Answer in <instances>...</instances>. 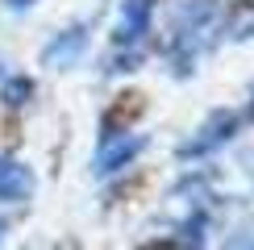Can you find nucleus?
<instances>
[{"mask_svg":"<svg viewBox=\"0 0 254 250\" xmlns=\"http://www.w3.org/2000/svg\"><path fill=\"white\" fill-rule=\"evenodd\" d=\"M137 146H142L137 138H129V142H117V146H109V150L100 154V171H113L117 163H125L129 154H137Z\"/></svg>","mask_w":254,"mask_h":250,"instance_id":"7ed1b4c3","label":"nucleus"},{"mask_svg":"<svg viewBox=\"0 0 254 250\" xmlns=\"http://www.w3.org/2000/svg\"><path fill=\"white\" fill-rule=\"evenodd\" d=\"M146 17H150V4H146V0H129V4H125V25H121V38H137V29L146 25Z\"/></svg>","mask_w":254,"mask_h":250,"instance_id":"f03ea898","label":"nucleus"},{"mask_svg":"<svg viewBox=\"0 0 254 250\" xmlns=\"http://www.w3.org/2000/svg\"><path fill=\"white\" fill-rule=\"evenodd\" d=\"M0 234H4V225H0Z\"/></svg>","mask_w":254,"mask_h":250,"instance_id":"20e7f679","label":"nucleus"},{"mask_svg":"<svg viewBox=\"0 0 254 250\" xmlns=\"http://www.w3.org/2000/svg\"><path fill=\"white\" fill-rule=\"evenodd\" d=\"M34 192V180L21 163H0V200H25Z\"/></svg>","mask_w":254,"mask_h":250,"instance_id":"f257e3e1","label":"nucleus"}]
</instances>
